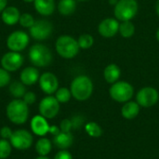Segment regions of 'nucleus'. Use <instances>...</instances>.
Returning <instances> with one entry per match:
<instances>
[{
    "instance_id": "obj_1",
    "label": "nucleus",
    "mask_w": 159,
    "mask_h": 159,
    "mask_svg": "<svg viewBox=\"0 0 159 159\" xmlns=\"http://www.w3.org/2000/svg\"><path fill=\"white\" fill-rule=\"evenodd\" d=\"M7 116L15 125L26 123L29 117V105L21 99H14L7 106Z\"/></svg>"
},
{
    "instance_id": "obj_2",
    "label": "nucleus",
    "mask_w": 159,
    "mask_h": 159,
    "mask_svg": "<svg viewBox=\"0 0 159 159\" xmlns=\"http://www.w3.org/2000/svg\"><path fill=\"white\" fill-rule=\"evenodd\" d=\"M70 90L72 96L79 101L84 102L90 98L93 92V83L87 75H78L71 83Z\"/></svg>"
},
{
    "instance_id": "obj_3",
    "label": "nucleus",
    "mask_w": 159,
    "mask_h": 159,
    "mask_svg": "<svg viewBox=\"0 0 159 159\" xmlns=\"http://www.w3.org/2000/svg\"><path fill=\"white\" fill-rule=\"evenodd\" d=\"M57 53L64 59H73L79 52V45L71 35H61L55 44Z\"/></svg>"
},
{
    "instance_id": "obj_4",
    "label": "nucleus",
    "mask_w": 159,
    "mask_h": 159,
    "mask_svg": "<svg viewBox=\"0 0 159 159\" xmlns=\"http://www.w3.org/2000/svg\"><path fill=\"white\" fill-rule=\"evenodd\" d=\"M29 59L34 66L46 67L52 61V53L47 46L35 44L29 49Z\"/></svg>"
},
{
    "instance_id": "obj_5",
    "label": "nucleus",
    "mask_w": 159,
    "mask_h": 159,
    "mask_svg": "<svg viewBox=\"0 0 159 159\" xmlns=\"http://www.w3.org/2000/svg\"><path fill=\"white\" fill-rule=\"evenodd\" d=\"M114 12L118 20H130L138 12V3L136 0H119L115 6Z\"/></svg>"
},
{
    "instance_id": "obj_6",
    "label": "nucleus",
    "mask_w": 159,
    "mask_h": 159,
    "mask_svg": "<svg viewBox=\"0 0 159 159\" xmlns=\"http://www.w3.org/2000/svg\"><path fill=\"white\" fill-rule=\"evenodd\" d=\"M109 93L114 101L125 103L133 97L134 89L129 83L126 81H117L112 85Z\"/></svg>"
},
{
    "instance_id": "obj_7",
    "label": "nucleus",
    "mask_w": 159,
    "mask_h": 159,
    "mask_svg": "<svg viewBox=\"0 0 159 159\" xmlns=\"http://www.w3.org/2000/svg\"><path fill=\"white\" fill-rule=\"evenodd\" d=\"M39 113L47 119H52L57 116L60 111V102L51 95L43 98L38 106Z\"/></svg>"
},
{
    "instance_id": "obj_8",
    "label": "nucleus",
    "mask_w": 159,
    "mask_h": 159,
    "mask_svg": "<svg viewBox=\"0 0 159 159\" xmlns=\"http://www.w3.org/2000/svg\"><path fill=\"white\" fill-rule=\"evenodd\" d=\"M9 142L17 150H27L29 149L34 143L33 135L26 129H17L13 131Z\"/></svg>"
},
{
    "instance_id": "obj_9",
    "label": "nucleus",
    "mask_w": 159,
    "mask_h": 159,
    "mask_svg": "<svg viewBox=\"0 0 159 159\" xmlns=\"http://www.w3.org/2000/svg\"><path fill=\"white\" fill-rule=\"evenodd\" d=\"M159 100L158 91L152 87H145L141 89L136 95L137 103L144 108H149L157 104Z\"/></svg>"
},
{
    "instance_id": "obj_10",
    "label": "nucleus",
    "mask_w": 159,
    "mask_h": 159,
    "mask_svg": "<svg viewBox=\"0 0 159 159\" xmlns=\"http://www.w3.org/2000/svg\"><path fill=\"white\" fill-rule=\"evenodd\" d=\"M52 31L53 25L49 20H38L30 28V35L35 40H46L51 35Z\"/></svg>"
},
{
    "instance_id": "obj_11",
    "label": "nucleus",
    "mask_w": 159,
    "mask_h": 159,
    "mask_svg": "<svg viewBox=\"0 0 159 159\" xmlns=\"http://www.w3.org/2000/svg\"><path fill=\"white\" fill-rule=\"evenodd\" d=\"M29 35L23 31H15L11 33L7 39V46L10 51L20 52L29 44Z\"/></svg>"
},
{
    "instance_id": "obj_12",
    "label": "nucleus",
    "mask_w": 159,
    "mask_h": 159,
    "mask_svg": "<svg viewBox=\"0 0 159 159\" xmlns=\"http://www.w3.org/2000/svg\"><path fill=\"white\" fill-rule=\"evenodd\" d=\"M23 64V57L19 52L10 51L3 55L1 59L2 67L7 72H14L19 70Z\"/></svg>"
},
{
    "instance_id": "obj_13",
    "label": "nucleus",
    "mask_w": 159,
    "mask_h": 159,
    "mask_svg": "<svg viewBox=\"0 0 159 159\" xmlns=\"http://www.w3.org/2000/svg\"><path fill=\"white\" fill-rule=\"evenodd\" d=\"M38 81H39L40 89L44 93L48 95H51L55 93L59 89V80L57 76L50 72H46L42 74Z\"/></svg>"
},
{
    "instance_id": "obj_14",
    "label": "nucleus",
    "mask_w": 159,
    "mask_h": 159,
    "mask_svg": "<svg viewBox=\"0 0 159 159\" xmlns=\"http://www.w3.org/2000/svg\"><path fill=\"white\" fill-rule=\"evenodd\" d=\"M119 24L120 23L116 19L113 18L104 19L100 22L98 26V32L102 36L105 38H111L115 36L119 31Z\"/></svg>"
},
{
    "instance_id": "obj_15",
    "label": "nucleus",
    "mask_w": 159,
    "mask_h": 159,
    "mask_svg": "<svg viewBox=\"0 0 159 159\" xmlns=\"http://www.w3.org/2000/svg\"><path fill=\"white\" fill-rule=\"evenodd\" d=\"M31 129L32 131L40 137H44L49 130V125L47 121V118L42 116L41 115L35 116L31 120Z\"/></svg>"
},
{
    "instance_id": "obj_16",
    "label": "nucleus",
    "mask_w": 159,
    "mask_h": 159,
    "mask_svg": "<svg viewBox=\"0 0 159 159\" xmlns=\"http://www.w3.org/2000/svg\"><path fill=\"white\" fill-rule=\"evenodd\" d=\"M73 143L74 136L71 132L61 131L58 135L54 136L53 138V144L61 150H67L73 145Z\"/></svg>"
},
{
    "instance_id": "obj_17",
    "label": "nucleus",
    "mask_w": 159,
    "mask_h": 159,
    "mask_svg": "<svg viewBox=\"0 0 159 159\" xmlns=\"http://www.w3.org/2000/svg\"><path fill=\"white\" fill-rule=\"evenodd\" d=\"M39 72L35 67H26L24 68L20 75V79L25 86L34 85L39 80Z\"/></svg>"
},
{
    "instance_id": "obj_18",
    "label": "nucleus",
    "mask_w": 159,
    "mask_h": 159,
    "mask_svg": "<svg viewBox=\"0 0 159 159\" xmlns=\"http://www.w3.org/2000/svg\"><path fill=\"white\" fill-rule=\"evenodd\" d=\"M1 18H2V20L5 24L15 25L20 20V13L19 9L15 7H7L2 11Z\"/></svg>"
},
{
    "instance_id": "obj_19",
    "label": "nucleus",
    "mask_w": 159,
    "mask_h": 159,
    "mask_svg": "<svg viewBox=\"0 0 159 159\" xmlns=\"http://www.w3.org/2000/svg\"><path fill=\"white\" fill-rule=\"evenodd\" d=\"M34 5L35 10L42 16H49L55 10L54 0H34Z\"/></svg>"
},
{
    "instance_id": "obj_20",
    "label": "nucleus",
    "mask_w": 159,
    "mask_h": 159,
    "mask_svg": "<svg viewBox=\"0 0 159 159\" xmlns=\"http://www.w3.org/2000/svg\"><path fill=\"white\" fill-rule=\"evenodd\" d=\"M140 107L141 106L137 103V102L129 101V102H125V104L123 105V107L121 109L122 116L129 120L136 118L140 113Z\"/></svg>"
},
{
    "instance_id": "obj_21",
    "label": "nucleus",
    "mask_w": 159,
    "mask_h": 159,
    "mask_svg": "<svg viewBox=\"0 0 159 159\" xmlns=\"http://www.w3.org/2000/svg\"><path fill=\"white\" fill-rule=\"evenodd\" d=\"M120 75H121V70L115 63L107 65L103 72L104 79L109 84H114V83L117 82L120 77Z\"/></svg>"
},
{
    "instance_id": "obj_22",
    "label": "nucleus",
    "mask_w": 159,
    "mask_h": 159,
    "mask_svg": "<svg viewBox=\"0 0 159 159\" xmlns=\"http://www.w3.org/2000/svg\"><path fill=\"white\" fill-rule=\"evenodd\" d=\"M52 149V143L48 138H40L35 143V151L41 157H47Z\"/></svg>"
},
{
    "instance_id": "obj_23",
    "label": "nucleus",
    "mask_w": 159,
    "mask_h": 159,
    "mask_svg": "<svg viewBox=\"0 0 159 159\" xmlns=\"http://www.w3.org/2000/svg\"><path fill=\"white\" fill-rule=\"evenodd\" d=\"M76 8L75 0H60L58 4V10L62 16L72 15Z\"/></svg>"
},
{
    "instance_id": "obj_24",
    "label": "nucleus",
    "mask_w": 159,
    "mask_h": 159,
    "mask_svg": "<svg viewBox=\"0 0 159 159\" xmlns=\"http://www.w3.org/2000/svg\"><path fill=\"white\" fill-rule=\"evenodd\" d=\"M9 93L11 96H13L15 99H20L24 96L26 93L25 85L21 83V81H14L9 85L8 88Z\"/></svg>"
},
{
    "instance_id": "obj_25",
    "label": "nucleus",
    "mask_w": 159,
    "mask_h": 159,
    "mask_svg": "<svg viewBox=\"0 0 159 159\" xmlns=\"http://www.w3.org/2000/svg\"><path fill=\"white\" fill-rule=\"evenodd\" d=\"M120 34L125 37V38H129L131 37L134 33H135V26L130 20H126L122 21L119 24V31Z\"/></svg>"
},
{
    "instance_id": "obj_26",
    "label": "nucleus",
    "mask_w": 159,
    "mask_h": 159,
    "mask_svg": "<svg viewBox=\"0 0 159 159\" xmlns=\"http://www.w3.org/2000/svg\"><path fill=\"white\" fill-rule=\"evenodd\" d=\"M85 130L89 136L92 138H99L102 135V129L96 122H89L85 125Z\"/></svg>"
},
{
    "instance_id": "obj_27",
    "label": "nucleus",
    "mask_w": 159,
    "mask_h": 159,
    "mask_svg": "<svg viewBox=\"0 0 159 159\" xmlns=\"http://www.w3.org/2000/svg\"><path fill=\"white\" fill-rule=\"evenodd\" d=\"M72 97L71 90L67 88H60L55 92V98L60 103H66L70 101Z\"/></svg>"
},
{
    "instance_id": "obj_28",
    "label": "nucleus",
    "mask_w": 159,
    "mask_h": 159,
    "mask_svg": "<svg viewBox=\"0 0 159 159\" xmlns=\"http://www.w3.org/2000/svg\"><path fill=\"white\" fill-rule=\"evenodd\" d=\"M12 151V145L8 140L0 139V159L7 158Z\"/></svg>"
},
{
    "instance_id": "obj_29",
    "label": "nucleus",
    "mask_w": 159,
    "mask_h": 159,
    "mask_svg": "<svg viewBox=\"0 0 159 159\" xmlns=\"http://www.w3.org/2000/svg\"><path fill=\"white\" fill-rule=\"evenodd\" d=\"M78 45H79V48H83V49H88L89 48H91L94 44V39L92 37V35L89 34H81L79 37H78Z\"/></svg>"
},
{
    "instance_id": "obj_30",
    "label": "nucleus",
    "mask_w": 159,
    "mask_h": 159,
    "mask_svg": "<svg viewBox=\"0 0 159 159\" xmlns=\"http://www.w3.org/2000/svg\"><path fill=\"white\" fill-rule=\"evenodd\" d=\"M34 17L30 14V13H23L20 15V24L24 27V28H31L34 23Z\"/></svg>"
},
{
    "instance_id": "obj_31",
    "label": "nucleus",
    "mask_w": 159,
    "mask_h": 159,
    "mask_svg": "<svg viewBox=\"0 0 159 159\" xmlns=\"http://www.w3.org/2000/svg\"><path fill=\"white\" fill-rule=\"evenodd\" d=\"M10 82V75L4 68H0V88H4Z\"/></svg>"
},
{
    "instance_id": "obj_32",
    "label": "nucleus",
    "mask_w": 159,
    "mask_h": 159,
    "mask_svg": "<svg viewBox=\"0 0 159 159\" xmlns=\"http://www.w3.org/2000/svg\"><path fill=\"white\" fill-rule=\"evenodd\" d=\"M73 122L70 119H63L61 120L60 124V129L62 132H71V129H73Z\"/></svg>"
},
{
    "instance_id": "obj_33",
    "label": "nucleus",
    "mask_w": 159,
    "mask_h": 159,
    "mask_svg": "<svg viewBox=\"0 0 159 159\" xmlns=\"http://www.w3.org/2000/svg\"><path fill=\"white\" fill-rule=\"evenodd\" d=\"M22 100L24 101V102L28 105H32L36 101V95L33 92V91H29L26 92L24 94V96L22 97Z\"/></svg>"
},
{
    "instance_id": "obj_34",
    "label": "nucleus",
    "mask_w": 159,
    "mask_h": 159,
    "mask_svg": "<svg viewBox=\"0 0 159 159\" xmlns=\"http://www.w3.org/2000/svg\"><path fill=\"white\" fill-rule=\"evenodd\" d=\"M12 134H13V131L9 127L5 126L0 129V137H1V139L9 140L11 138Z\"/></svg>"
},
{
    "instance_id": "obj_35",
    "label": "nucleus",
    "mask_w": 159,
    "mask_h": 159,
    "mask_svg": "<svg viewBox=\"0 0 159 159\" xmlns=\"http://www.w3.org/2000/svg\"><path fill=\"white\" fill-rule=\"evenodd\" d=\"M54 159H73V156L67 150H61L55 155Z\"/></svg>"
},
{
    "instance_id": "obj_36",
    "label": "nucleus",
    "mask_w": 159,
    "mask_h": 159,
    "mask_svg": "<svg viewBox=\"0 0 159 159\" xmlns=\"http://www.w3.org/2000/svg\"><path fill=\"white\" fill-rule=\"evenodd\" d=\"M48 132H49L51 135L56 136V135H58V134L61 132V129H60V128L57 127V126H49V130H48Z\"/></svg>"
},
{
    "instance_id": "obj_37",
    "label": "nucleus",
    "mask_w": 159,
    "mask_h": 159,
    "mask_svg": "<svg viewBox=\"0 0 159 159\" xmlns=\"http://www.w3.org/2000/svg\"><path fill=\"white\" fill-rule=\"evenodd\" d=\"M7 0H0V13L7 7Z\"/></svg>"
},
{
    "instance_id": "obj_38",
    "label": "nucleus",
    "mask_w": 159,
    "mask_h": 159,
    "mask_svg": "<svg viewBox=\"0 0 159 159\" xmlns=\"http://www.w3.org/2000/svg\"><path fill=\"white\" fill-rule=\"evenodd\" d=\"M156 10H157V13L159 16V0H157V4H156Z\"/></svg>"
},
{
    "instance_id": "obj_39",
    "label": "nucleus",
    "mask_w": 159,
    "mask_h": 159,
    "mask_svg": "<svg viewBox=\"0 0 159 159\" xmlns=\"http://www.w3.org/2000/svg\"><path fill=\"white\" fill-rule=\"evenodd\" d=\"M35 159H50V158H48V157H41V156H39L38 157H36Z\"/></svg>"
},
{
    "instance_id": "obj_40",
    "label": "nucleus",
    "mask_w": 159,
    "mask_h": 159,
    "mask_svg": "<svg viewBox=\"0 0 159 159\" xmlns=\"http://www.w3.org/2000/svg\"><path fill=\"white\" fill-rule=\"evenodd\" d=\"M157 41L159 42V28L157 29Z\"/></svg>"
},
{
    "instance_id": "obj_41",
    "label": "nucleus",
    "mask_w": 159,
    "mask_h": 159,
    "mask_svg": "<svg viewBox=\"0 0 159 159\" xmlns=\"http://www.w3.org/2000/svg\"><path fill=\"white\" fill-rule=\"evenodd\" d=\"M24 2H27V3H31V2H34V0H23Z\"/></svg>"
},
{
    "instance_id": "obj_42",
    "label": "nucleus",
    "mask_w": 159,
    "mask_h": 159,
    "mask_svg": "<svg viewBox=\"0 0 159 159\" xmlns=\"http://www.w3.org/2000/svg\"><path fill=\"white\" fill-rule=\"evenodd\" d=\"M78 1H87V0H78Z\"/></svg>"
}]
</instances>
